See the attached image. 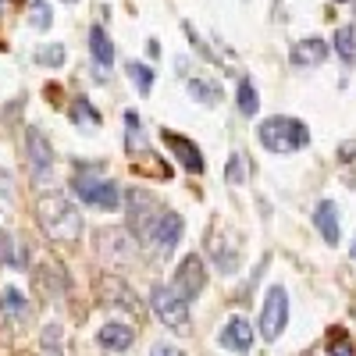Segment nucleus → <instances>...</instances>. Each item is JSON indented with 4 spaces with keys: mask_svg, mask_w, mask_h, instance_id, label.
Segmentation results:
<instances>
[{
    "mask_svg": "<svg viewBox=\"0 0 356 356\" xmlns=\"http://www.w3.org/2000/svg\"><path fill=\"white\" fill-rule=\"evenodd\" d=\"M40 225L50 235L54 243H75L79 232H82V214L72 207V200L65 193H47L36 207Z\"/></svg>",
    "mask_w": 356,
    "mask_h": 356,
    "instance_id": "nucleus-1",
    "label": "nucleus"
},
{
    "mask_svg": "<svg viewBox=\"0 0 356 356\" xmlns=\"http://www.w3.org/2000/svg\"><path fill=\"white\" fill-rule=\"evenodd\" d=\"M257 139L271 154H296L310 143V129L303 122H296V118H267L257 129Z\"/></svg>",
    "mask_w": 356,
    "mask_h": 356,
    "instance_id": "nucleus-2",
    "label": "nucleus"
},
{
    "mask_svg": "<svg viewBox=\"0 0 356 356\" xmlns=\"http://www.w3.org/2000/svg\"><path fill=\"white\" fill-rule=\"evenodd\" d=\"M72 189L79 193V200H86L89 207H100V211H114L118 203H122V193L111 178H100V175H75Z\"/></svg>",
    "mask_w": 356,
    "mask_h": 356,
    "instance_id": "nucleus-3",
    "label": "nucleus"
},
{
    "mask_svg": "<svg viewBox=\"0 0 356 356\" xmlns=\"http://www.w3.org/2000/svg\"><path fill=\"white\" fill-rule=\"evenodd\" d=\"M150 303H154L157 317L168 324L171 332H186V328H189V303L178 300V296L171 292V285H154Z\"/></svg>",
    "mask_w": 356,
    "mask_h": 356,
    "instance_id": "nucleus-4",
    "label": "nucleus"
},
{
    "mask_svg": "<svg viewBox=\"0 0 356 356\" xmlns=\"http://www.w3.org/2000/svg\"><path fill=\"white\" fill-rule=\"evenodd\" d=\"M285 324H289V296H285L282 285H275L271 292H267L264 310H260V335L267 342H275L285 332Z\"/></svg>",
    "mask_w": 356,
    "mask_h": 356,
    "instance_id": "nucleus-5",
    "label": "nucleus"
},
{
    "mask_svg": "<svg viewBox=\"0 0 356 356\" xmlns=\"http://www.w3.org/2000/svg\"><path fill=\"white\" fill-rule=\"evenodd\" d=\"M143 239L150 243L157 253H168V250H175V243L182 239V218H178L175 211H161V214H157L150 225H146Z\"/></svg>",
    "mask_w": 356,
    "mask_h": 356,
    "instance_id": "nucleus-6",
    "label": "nucleus"
},
{
    "mask_svg": "<svg viewBox=\"0 0 356 356\" xmlns=\"http://www.w3.org/2000/svg\"><path fill=\"white\" fill-rule=\"evenodd\" d=\"M207 282V271H203V260L200 257H186L182 264H178V271H175V282H171V292L178 296L182 303H193L200 289Z\"/></svg>",
    "mask_w": 356,
    "mask_h": 356,
    "instance_id": "nucleus-7",
    "label": "nucleus"
},
{
    "mask_svg": "<svg viewBox=\"0 0 356 356\" xmlns=\"http://www.w3.org/2000/svg\"><path fill=\"white\" fill-rule=\"evenodd\" d=\"M25 143H29V168H33V178L36 182H47L50 171H54V150L40 129H29L25 132Z\"/></svg>",
    "mask_w": 356,
    "mask_h": 356,
    "instance_id": "nucleus-8",
    "label": "nucleus"
},
{
    "mask_svg": "<svg viewBox=\"0 0 356 356\" xmlns=\"http://www.w3.org/2000/svg\"><path fill=\"white\" fill-rule=\"evenodd\" d=\"M161 211L164 207H157V196H150L146 189H129V221L139 235L146 232V225H150Z\"/></svg>",
    "mask_w": 356,
    "mask_h": 356,
    "instance_id": "nucleus-9",
    "label": "nucleus"
},
{
    "mask_svg": "<svg viewBox=\"0 0 356 356\" xmlns=\"http://www.w3.org/2000/svg\"><path fill=\"white\" fill-rule=\"evenodd\" d=\"M221 346L232 349V353H239V356H246L253 349V324L246 317H232L221 328Z\"/></svg>",
    "mask_w": 356,
    "mask_h": 356,
    "instance_id": "nucleus-10",
    "label": "nucleus"
},
{
    "mask_svg": "<svg viewBox=\"0 0 356 356\" xmlns=\"http://www.w3.org/2000/svg\"><path fill=\"white\" fill-rule=\"evenodd\" d=\"M161 139L168 143V150L178 157V164H182L189 175H200V171H203V157H200V150H196V143L175 136V132H161Z\"/></svg>",
    "mask_w": 356,
    "mask_h": 356,
    "instance_id": "nucleus-11",
    "label": "nucleus"
},
{
    "mask_svg": "<svg viewBox=\"0 0 356 356\" xmlns=\"http://www.w3.org/2000/svg\"><path fill=\"white\" fill-rule=\"evenodd\" d=\"M89 54H93L97 75H100V79H107V72H111V65H114V43H111V36L104 33L100 25L89 29Z\"/></svg>",
    "mask_w": 356,
    "mask_h": 356,
    "instance_id": "nucleus-12",
    "label": "nucleus"
},
{
    "mask_svg": "<svg viewBox=\"0 0 356 356\" xmlns=\"http://www.w3.org/2000/svg\"><path fill=\"white\" fill-rule=\"evenodd\" d=\"M314 225H317V232L324 235V243H328V246H335V243H339V235H342V228H339V207H335L332 200H324V203H317V214H314Z\"/></svg>",
    "mask_w": 356,
    "mask_h": 356,
    "instance_id": "nucleus-13",
    "label": "nucleus"
},
{
    "mask_svg": "<svg viewBox=\"0 0 356 356\" xmlns=\"http://www.w3.org/2000/svg\"><path fill=\"white\" fill-rule=\"evenodd\" d=\"M97 342H100L104 349H111V353H122V349H129V346L136 342V332L129 328V324L111 321V324H104V328L97 332Z\"/></svg>",
    "mask_w": 356,
    "mask_h": 356,
    "instance_id": "nucleus-14",
    "label": "nucleus"
},
{
    "mask_svg": "<svg viewBox=\"0 0 356 356\" xmlns=\"http://www.w3.org/2000/svg\"><path fill=\"white\" fill-rule=\"evenodd\" d=\"M324 57H328V43L324 40H300L292 47V65H300V68H310V65H321Z\"/></svg>",
    "mask_w": 356,
    "mask_h": 356,
    "instance_id": "nucleus-15",
    "label": "nucleus"
},
{
    "mask_svg": "<svg viewBox=\"0 0 356 356\" xmlns=\"http://www.w3.org/2000/svg\"><path fill=\"white\" fill-rule=\"evenodd\" d=\"M0 264L15 267V271H25V264H29L25 243L18 239V235H11V232H0Z\"/></svg>",
    "mask_w": 356,
    "mask_h": 356,
    "instance_id": "nucleus-16",
    "label": "nucleus"
},
{
    "mask_svg": "<svg viewBox=\"0 0 356 356\" xmlns=\"http://www.w3.org/2000/svg\"><path fill=\"white\" fill-rule=\"evenodd\" d=\"M100 292L104 296H111L107 303H114V307H125V310H132V314H139V303H136V292L125 285V282H118V278H104L100 282Z\"/></svg>",
    "mask_w": 356,
    "mask_h": 356,
    "instance_id": "nucleus-17",
    "label": "nucleus"
},
{
    "mask_svg": "<svg viewBox=\"0 0 356 356\" xmlns=\"http://www.w3.org/2000/svg\"><path fill=\"white\" fill-rule=\"evenodd\" d=\"M125 146H129V154H150V146H146V139H143L139 114L136 111H125Z\"/></svg>",
    "mask_w": 356,
    "mask_h": 356,
    "instance_id": "nucleus-18",
    "label": "nucleus"
},
{
    "mask_svg": "<svg viewBox=\"0 0 356 356\" xmlns=\"http://www.w3.org/2000/svg\"><path fill=\"white\" fill-rule=\"evenodd\" d=\"M186 89L200 100V104H218L221 100V86L218 82H211V79H196V75H189L186 79Z\"/></svg>",
    "mask_w": 356,
    "mask_h": 356,
    "instance_id": "nucleus-19",
    "label": "nucleus"
},
{
    "mask_svg": "<svg viewBox=\"0 0 356 356\" xmlns=\"http://www.w3.org/2000/svg\"><path fill=\"white\" fill-rule=\"evenodd\" d=\"M335 50L346 65H356V29L353 25H342L335 33Z\"/></svg>",
    "mask_w": 356,
    "mask_h": 356,
    "instance_id": "nucleus-20",
    "label": "nucleus"
},
{
    "mask_svg": "<svg viewBox=\"0 0 356 356\" xmlns=\"http://www.w3.org/2000/svg\"><path fill=\"white\" fill-rule=\"evenodd\" d=\"M72 122L75 125H100V111L93 107V104H89L86 97H75V104H72Z\"/></svg>",
    "mask_w": 356,
    "mask_h": 356,
    "instance_id": "nucleus-21",
    "label": "nucleus"
},
{
    "mask_svg": "<svg viewBox=\"0 0 356 356\" xmlns=\"http://www.w3.org/2000/svg\"><path fill=\"white\" fill-rule=\"evenodd\" d=\"M257 107H260L257 89H253V82H250V79H243V82H239V111L250 118V114H257Z\"/></svg>",
    "mask_w": 356,
    "mask_h": 356,
    "instance_id": "nucleus-22",
    "label": "nucleus"
},
{
    "mask_svg": "<svg viewBox=\"0 0 356 356\" xmlns=\"http://www.w3.org/2000/svg\"><path fill=\"white\" fill-rule=\"evenodd\" d=\"M0 303H4V310L15 314V317H25L29 314V303H25V296L18 289H4V300H0Z\"/></svg>",
    "mask_w": 356,
    "mask_h": 356,
    "instance_id": "nucleus-23",
    "label": "nucleus"
},
{
    "mask_svg": "<svg viewBox=\"0 0 356 356\" xmlns=\"http://www.w3.org/2000/svg\"><path fill=\"white\" fill-rule=\"evenodd\" d=\"M129 79L139 86V93H150V86H154V72L146 68V65H139V61H132L129 65Z\"/></svg>",
    "mask_w": 356,
    "mask_h": 356,
    "instance_id": "nucleus-24",
    "label": "nucleus"
},
{
    "mask_svg": "<svg viewBox=\"0 0 356 356\" xmlns=\"http://www.w3.org/2000/svg\"><path fill=\"white\" fill-rule=\"evenodd\" d=\"M29 22H33L36 29H50V4L47 0H33V4H29Z\"/></svg>",
    "mask_w": 356,
    "mask_h": 356,
    "instance_id": "nucleus-25",
    "label": "nucleus"
},
{
    "mask_svg": "<svg viewBox=\"0 0 356 356\" xmlns=\"http://www.w3.org/2000/svg\"><path fill=\"white\" fill-rule=\"evenodd\" d=\"M328 353H332V356H356V346L349 342V335H346V332H332Z\"/></svg>",
    "mask_w": 356,
    "mask_h": 356,
    "instance_id": "nucleus-26",
    "label": "nucleus"
},
{
    "mask_svg": "<svg viewBox=\"0 0 356 356\" xmlns=\"http://www.w3.org/2000/svg\"><path fill=\"white\" fill-rule=\"evenodd\" d=\"M36 61H40V65H47V68H57V65L65 61V47H61V43H50V47H43V50L36 54Z\"/></svg>",
    "mask_w": 356,
    "mask_h": 356,
    "instance_id": "nucleus-27",
    "label": "nucleus"
},
{
    "mask_svg": "<svg viewBox=\"0 0 356 356\" xmlns=\"http://www.w3.org/2000/svg\"><path fill=\"white\" fill-rule=\"evenodd\" d=\"M228 182L232 186L246 182V154H232V161H228Z\"/></svg>",
    "mask_w": 356,
    "mask_h": 356,
    "instance_id": "nucleus-28",
    "label": "nucleus"
},
{
    "mask_svg": "<svg viewBox=\"0 0 356 356\" xmlns=\"http://www.w3.org/2000/svg\"><path fill=\"white\" fill-rule=\"evenodd\" d=\"M43 353L47 356H61V328H57V324H50V328L43 332Z\"/></svg>",
    "mask_w": 356,
    "mask_h": 356,
    "instance_id": "nucleus-29",
    "label": "nucleus"
},
{
    "mask_svg": "<svg viewBox=\"0 0 356 356\" xmlns=\"http://www.w3.org/2000/svg\"><path fill=\"white\" fill-rule=\"evenodd\" d=\"M150 356H182V353H178V349H175V346H168V342H157V346H154V353H150Z\"/></svg>",
    "mask_w": 356,
    "mask_h": 356,
    "instance_id": "nucleus-30",
    "label": "nucleus"
},
{
    "mask_svg": "<svg viewBox=\"0 0 356 356\" xmlns=\"http://www.w3.org/2000/svg\"><path fill=\"white\" fill-rule=\"evenodd\" d=\"M11 186H8V171H0V196H8Z\"/></svg>",
    "mask_w": 356,
    "mask_h": 356,
    "instance_id": "nucleus-31",
    "label": "nucleus"
},
{
    "mask_svg": "<svg viewBox=\"0 0 356 356\" xmlns=\"http://www.w3.org/2000/svg\"><path fill=\"white\" fill-rule=\"evenodd\" d=\"M4 8H8V0H0V15H4Z\"/></svg>",
    "mask_w": 356,
    "mask_h": 356,
    "instance_id": "nucleus-32",
    "label": "nucleus"
},
{
    "mask_svg": "<svg viewBox=\"0 0 356 356\" xmlns=\"http://www.w3.org/2000/svg\"><path fill=\"white\" fill-rule=\"evenodd\" d=\"M353 257H356V243H353Z\"/></svg>",
    "mask_w": 356,
    "mask_h": 356,
    "instance_id": "nucleus-33",
    "label": "nucleus"
},
{
    "mask_svg": "<svg viewBox=\"0 0 356 356\" xmlns=\"http://www.w3.org/2000/svg\"><path fill=\"white\" fill-rule=\"evenodd\" d=\"M339 4H346V0H339Z\"/></svg>",
    "mask_w": 356,
    "mask_h": 356,
    "instance_id": "nucleus-34",
    "label": "nucleus"
},
{
    "mask_svg": "<svg viewBox=\"0 0 356 356\" xmlns=\"http://www.w3.org/2000/svg\"><path fill=\"white\" fill-rule=\"evenodd\" d=\"M68 4H75V0H68Z\"/></svg>",
    "mask_w": 356,
    "mask_h": 356,
    "instance_id": "nucleus-35",
    "label": "nucleus"
}]
</instances>
